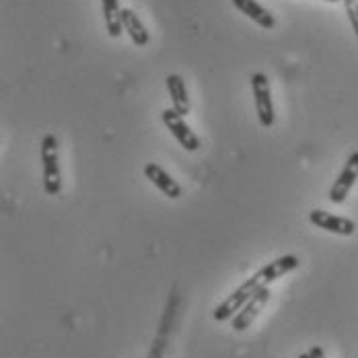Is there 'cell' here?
<instances>
[{"label":"cell","instance_id":"4fadbf2b","mask_svg":"<svg viewBox=\"0 0 358 358\" xmlns=\"http://www.w3.org/2000/svg\"><path fill=\"white\" fill-rule=\"evenodd\" d=\"M101 10H103V19H106V29L109 37L122 36V8H120V0H101Z\"/></svg>","mask_w":358,"mask_h":358},{"label":"cell","instance_id":"ba28073f","mask_svg":"<svg viewBox=\"0 0 358 358\" xmlns=\"http://www.w3.org/2000/svg\"><path fill=\"white\" fill-rule=\"evenodd\" d=\"M144 176H146V179H148L155 187H159L167 198L178 200L179 196H181V185H179L178 181L171 178L161 165H157V163H146V165H144Z\"/></svg>","mask_w":358,"mask_h":358},{"label":"cell","instance_id":"30bf717a","mask_svg":"<svg viewBox=\"0 0 358 358\" xmlns=\"http://www.w3.org/2000/svg\"><path fill=\"white\" fill-rule=\"evenodd\" d=\"M233 6L264 29H274V25H276L274 15H270V10H266L255 0H233Z\"/></svg>","mask_w":358,"mask_h":358},{"label":"cell","instance_id":"7a4b0ae2","mask_svg":"<svg viewBox=\"0 0 358 358\" xmlns=\"http://www.w3.org/2000/svg\"><path fill=\"white\" fill-rule=\"evenodd\" d=\"M266 285L262 282V278H259V274H255L253 278H250L248 282H243L241 287L237 288V290H233L218 307L215 309V320L216 322H231L243 307H245V303L250 301L251 296L259 290V288H264Z\"/></svg>","mask_w":358,"mask_h":358},{"label":"cell","instance_id":"ac0fdd59","mask_svg":"<svg viewBox=\"0 0 358 358\" xmlns=\"http://www.w3.org/2000/svg\"><path fill=\"white\" fill-rule=\"evenodd\" d=\"M146 358H155V357H146Z\"/></svg>","mask_w":358,"mask_h":358},{"label":"cell","instance_id":"5b68a950","mask_svg":"<svg viewBox=\"0 0 358 358\" xmlns=\"http://www.w3.org/2000/svg\"><path fill=\"white\" fill-rule=\"evenodd\" d=\"M358 179V152H352L350 157H348V161H346V165H344V169L340 171V176L336 178L334 181V185L329 187V202H334V204H342L346 198H348V194H350V189H352V185L357 183Z\"/></svg>","mask_w":358,"mask_h":358},{"label":"cell","instance_id":"8fae6325","mask_svg":"<svg viewBox=\"0 0 358 358\" xmlns=\"http://www.w3.org/2000/svg\"><path fill=\"white\" fill-rule=\"evenodd\" d=\"M167 91L171 97V108L178 111L179 115H187L189 113V97H187V89L185 83L179 74H169L167 76Z\"/></svg>","mask_w":358,"mask_h":358},{"label":"cell","instance_id":"5bb4252c","mask_svg":"<svg viewBox=\"0 0 358 358\" xmlns=\"http://www.w3.org/2000/svg\"><path fill=\"white\" fill-rule=\"evenodd\" d=\"M344 6H346V15H348V21L352 25V31L358 37V0H342Z\"/></svg>","mask_w":358,"mask_h":358},{"label":"cell","instance_id":"e0dca14e","mask_svg":"<svg viewBox=\"0 0 358 358\" xmlns=\"http://www.w3.org/2000/svg\"><path fill=\"white\" fill-rule=\"evenodd\" d=\"M323 2H342V0H323Z\"/></svg>","mask_w":358,"mask_h":358},{"label":"cell","instance_id":"2e32d148","mask_svg":"<svg viewBox=\"0 0 358 358\" xmlns=\"http://www.w3.org/2000/svg\"><path fill=\"white\" fill-rule=\"evenodd\" d=\"M299 358H311V357H309V352H305V355H299Z\"/></svg>","mask_w":358,"mask_h":358},{"label":"cell","instance_id":"7c38bea8","mask_svg":"<svg viewBox=\"0 0 358 358\" xmlns=\"http://www.w3.org/2000/svg\"><path fill=\"white\" fill-rule=\"evenodd\" d=\"M122 23H124V31L130 36L134 45L144 48L148 43V39H150L148 31H146L144 23L141 21V17L132 8H122Z\"/></svg>","mask_w":358,"mask_h":358},{"label":"cell","instance_id":"9c48e42d","mask_svg":"<svg viewBox=\"0 0 358 358\" xmlns=\"http://www.w3.org/2000/svg\"><path fill=\"white\" fill-rule=\"evenodd\" d=\"M299 266H301V262H299L296 255H280V257H276L274 262H270L268 266H264L257 274H259L262 282H264L266 287H270L274 280L287 276L292 270H296Z\"/></svg>","mask_w":358,"mask_h":358},{"label":"cell","instance_id":"8992f818","mask_svg":"<svg viewBox=\"0 0 358 358\" xmlns=\"http://www.w3.org/2000/svg\"><path fill=\"white\" fill-rule=\"evenodd\" d=\"M309 220L317 229H323V231L334 233V235H342V237H350L357 231V224L350 218L336 216L331 215V213H327V210H311L309 213Z\"/></svg>","mask_w":358,"mask_h":358},{"label":"cell","instance_id":"277c9868","mask_svg":"<svg viewBox=\"0 0 358 358\" xmlns=\"http://www.w3.org/2000/svg\"><path fill=\"white\" fill-rule=\"evenodd\" d=\"M161 117H163V124L167 126V130L176 136V141H178L185 150L196 152V150L200 148V138L192 132V128L185 124L183 115H179L176 109H165V111L161 113Z\"/></svg>","mask_w":358,"mask_h":358},{"label":"cell","instance_id":"9a60e30c","mask_svg":"<svg viewBox=\"0 0 358 358\" xmlns=\"http://www.w3.org/2000/svg\"><path fill=\"white\" fill-rule=\"evenodd\" d=\"M309 357H311V358H325V352H323L322 346H313V348L309 350Z\"/></svg>","mask_w":358,"mask_h":358},{"label":"cell","instance_id":"52a82bcc","mask_svg":"<svg viewBox=\"0 0 358 358\" xmlns=\"http://www.w3.org/2000/svg\"><path fill=\"white\" fill-rule=\"evenodd\" d=\"M270 288L264 287L259 288L253 296H251L250 301L245 303V307L231 320V323H233V329L235 331H243V329H248L251 323L255 322V317L259 315V311L270 303Z\"/></svg>","mask_w":358,"mask_h":358},{"label":"cell","instance_id":"3957f363","mask_svg":"<svg viewBox=\"0 0 358 358\" xmlns=\"http://www.w3.org/2000/svg\"><path fill=\"white\" fill-rule=\"evenodd\" d=\"M251 89H253V101H255V113L264 128H272L276 122L274 103H272V91L270 80L264 72H255L251 76Z\"/></svg>","mask_w":358,"mask_h":358},{"label":"cell","instance_id":"6da1fadb","mask_svg":"<svg viewBox=\"0 0 358 358\" xmlns=\"http://www.w3.org/2000/svg\"><path fill=\"white\" fill-rule=\"evenodd\" d=\"M41 178L43 189L48 196H58L62 189V176H60V157H58V141L54 134H45L41 141Z\"/></svg>","mask_w":358,"mask_h":358}]
</instances>
